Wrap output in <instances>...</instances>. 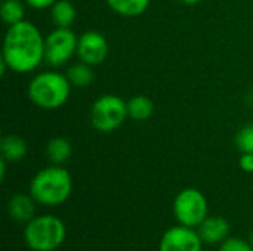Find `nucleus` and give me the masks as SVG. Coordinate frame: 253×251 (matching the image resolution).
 Here are the masks:
<instances>
[{
  "instance_id": "20",
  "label": "nucleus",
  "mask_w": 253,
  "mask_h": 251,
  "mask_svg": "<svg viewBox=\"0 0 253 251\" xmlns=\"http://www.w3.org/2000/svg\"><path fill=\"white\" fill-rule=\"evenodd\" d=\"M219 251H253V246L242 238H227L221 243Z\"/></svg>"
},
{
  "instance_id": "16",
  "label": "nucleus",
  "mask_w": 253,
  "mask_h": 251,
  "mask_svg": "<svg viewBox=\"0 0 253 251\" xmlns=\"http://www.w3.org/2000/svg\"><path fill=\"white\" fill-rule=\"evenodd\" d=\"M46 154L49 157V160L56 164V166H62L65 164L70 157H71V143L68 139L65 138H53L47 142L46 146Z\"/></svg>"
},
{
  "instance_id": "18",
  "label": "nucleus",
  "mask_w": 253,
  "mask_h": 251,
  "mask_svg": "<svg viewBox=\"0 0 253 251\" xmlns=\"http://www.w3.org/2000/svg\"><path fill=\"white\" fill-rule=\"evenodd\" d=\"M0 15L6 25H15L25 19V7L21 0H4L0 7Z\"/></svg>"
},
{
  "instance_id": "4",
  "label": "nucleus",
  "mask_w": 253,
  "mask_h": 251,
  "mask_svg": "<svg viewBox=\"0 0 253 251\" xmlns=\"http://www.w3.org/2000/svg\"><path fill=\"white\" fill-rule=\"evenodd\" d=\"M67 237L64 222L53 215L36 216L25 223L24 240L33 251H55Z\"/></svg>"
},
{
  "instance_id": "12",
  "label": "nucleus",
  "mask_w": 253,
  "mask_h": 251,
  "mask_svg": "<svg viewBox=\"0 0 253 251\" xmlns=\"http://www.w3.org/2000/svg\"><path fill=\"white\" fill-rule=\"evenodd\" d=\"M0 152L7 163H18L27 155V143L21 136L7 135L0 142Z\"/></svg>"
},
{
  "instance_id": "10",
  "label": "nucleus",
  "mask_w": 253,
  "mask_h": 251,
  "mask_svg": "<svg viewBox=\"0 0 253 251\" xmlns=\"http://www.w3.org/2000/svg\"><path fill=\"white\" fill-rule=\"evenodd\" d=\"M230 223L221 216H208L197 228V232L205 244H221L230 235Z\"/></svg>"
},
{
  "instance_id": "13",
  "label": "nucleus",
  "mask_w": 253,
  "mask_h": 251,
  "mask_svg": "<svg viewBox=\"0 0 253 251\" xmlns=\"http://www.w3.org/2000/svg\"><path fill=\"white\" fill-rule=\"evenodd\" d=\"M50 16L56 27L71 28V25L76 21L77 12L70 0H56L55 4L50 7Z\"/></svg>"
},
{
  "instance_id": "23",
  "label": "nucleus",
  "mask_w": 253,
  "mask_h": 251,
  "mask_svg": "<svg viewBox=\"0 0 253 251\" xmlns=\"http://www.w3.org/2000/svg\"><path fill=\"white\" fill-rule=\"evenodd\" d=\"M179 1L184 3V4H187V6H194V4L200 3L202 0H179Z\"/></svg>"
},
{
  "instance_id": "17",
  "label": "nucleus",
  "mask_w": 253,
  "mask_h": 251,
  "mask_svg": "<svg viewBox=\"0 0 253 251\" xmlns=\"http://www.w3.org/2000/svg\"><path fill=\"white\" fill-rule=\"evenodd\" d=\"M67 78L71 83L73 87H87L95 78V74L92 71V65L80 61L77 64H73L67 70Z\"/></svg>"
},
{
  "instance_id": "19",
  "label": "nucleus",
  "mask_w": 253,
  "mask_h": 251,
  "mask_svg": "<svg viewBox=\"0 0 253 251\" xmlns=\"http://www.w3.org/2000/svg\"><path fill=\"white\" fill-rule=\"evenodd\" d=\"M236 145L242 151V154H245V152L253 154V123H249V124L243 126L237 132V135H236Z\"/></svg>"
},
{
  "instance_id": "15",
  "label": "nucleus",
  "mask_w": 253,
  "mask_h": 251,
  "mask_svg": "<svg viewBox=\"0 0 253 251\" xmlns=\"http://www.w3.org/2000/svg\"><path fill=\"white\" fill-rule=\"evenodd\" d=\"M154 112V102L144 95H136L127 101V114L135 121H145Z\"/></svg>"
},
{
  "instance_id": "9",
  "label": "nucleus",
  "mask_w": 253,
  "mask_h": 251,
  "mask_svg": "<svg viewBox=\"0 0 253 251\" xmlns=\"http://www.w3.org/2000/svg\"><path fill=\"white\" fill-rule=\"evenodd\" d=\"M110 52L108 41L104 34L99 31H86L82 36H79V43H77V56L80 61L95 67L101 65Z\"/></svg>"
},
{
  "instance_id": "7",
  "label": "nucleus",
  "mask_w": 253,
  "mask_h": 251,
  "mask_svg": "<svg viewBox=\"0 0 253 251\" xmlns=\"http://www.w3.org/2000/svg\"><path fill=\"white\" fill-rule=\"evenodd\" d=\"M79 36L71 28L56 27L44 37V61L50 67L65 65L77 55Z\"/></svg>"
},
{
  "instance_id": "22",
  "label": "nucleus",
  "mask_w": 253,
  "mask_h": 251,
  "mask_svg": "<svg viewBox=\"0 0 253 251\" xmlns=\"http://www.w3.org/2000/svg\"><path fill=\"white\" fill-rule=\"evenodd\" d=\"M55 1H56V0H25V3H27L30 7L39 9V10L52 7V6L55 4Z\"/></svg>"
},
{
  "instance_id": "11",
  "label": "nucleus",
  "mask_w": 253,
  "mask_h": 251,
  "mask_svg": "<svg viewBox=\"0 0 253 251\" xmlns=\"http://www.w3.org/2000/svg\"><path fill=\"white\" fill-rule=\"evenodd\" d=\"M9 216L18 223H28L36 217V200L31 195L16 194L7 203Z\"/></svg>"
},
{
  "instance_id": "1",
  "label": "nucleus",
  "mask_w": 253,
  "mask_h": 251,
  "mask_svg": "<svg viewBox=\"0 0 253 251\" xmlns=\"http://www.w3.org/2000/svg\"><path fill=\"white\" fill-rule=\"evenodd\" d=\"M1 61L13 72H31L44 61V37L30 21L9 25L3 41Z\"/></svg>"
},
{
  "instance_id": "6",
  "label": "nucleus",
  "mask_w": 253,
  "mask_h": 251,
  "mask_svg": "<svg viewBox=\"0 0 253 251\" xmlns=\"http://www.w3.org/2000/svg\"><path fill=\"white\" fill-rule=\"evenodd\" d=\"M208 200L196 188L182 189L173 201V215L179 225L199 228L208 217Z\"/></svg>"
},
{
  "instance_id": "21",
  "label": "nucleus",
  "mask_w": 253,
  "mask_h": 251,
  "mask_svg": "<svg viewBox=\"0 0 253 251\" xmlns=\"http://www.w3.org/2000/svg\"><path fill=\"white\" fill-rule=\"evenodd\" d=\"M239 166L243 172L246 173H253V154L251 152H245L242 154L240 160H239Z\"/></svg>"
},
{
  "instance_id": "24",
  "label": "nucleus",
  "mask_w": 253,
  "mask_h": 251,
  "mask_svg": "<svg viewBox=\"0 0 253 251\" xmlns=\"http://www.w3.org/2000/svg\"><path fill=\"white\" fill-rule=\"evenodd\" d=\"M251 243H252V246H253V231H252V234H251Z\"/></svg>"
},
{
  "instance_id": "2",
  "label": "nucleus",
  "mask_w": 253,
  "mask_h": 251,
  "mask_svg": "<svg viewBox=\"0 0 253 251\" xmlns=\"http://www.w3.org/2000/svg\"><path fill=\"white\" fill-rule=\"evenodd\" d=\"M73 192V179L62 166H50L40 170L30 183V195L42 206H59Z\"/></svg>"
},
{
  "instance_id": "5",
  "label": "nucleus",
  "mask_w": 253,
  "mask_h": 251,
  "mask_svg": "<svg viewBox=\"0 0 253 251\" xmlns=\"http://www.w3.org/2000/svg\"><path fill=\"white\" fill-rule=\"evenodd\" d=\"M127 117V102L111 93L99 96L90 108V123L101 133L117 130Z\"/></svg>"
},
{
  "instance_id": "8",
  "label": "nucleus",
  "mask_w": 253,
  "mask_h": 251,
  "mask_svg": "<svg viewBox=\"0 0 253 251\" xmlns=\"http://www.w3.org/2000/svg\"><path fill=\"white\" fill-rule=\"evenodd\" d=\"M159 251H203V240L194 228L172 226L163 234Z\"/></svg>"
},
{
  "instance_id": "14",
  "label": "nucleus",
  "mask_w": 253,
  "mask_h": 251,
  "mask_svg": "<svg viewBox=\"0 0 253 251\" xmlns=\"http://www.w3.org/2000/svg\"><path fill=\"white\" fill-rule=\"evenodd\" d=\"M105 1L116 13L126 18L139 16L150 6V0H105Z\"/></svg>"
},
{
  "instance_id": "3",
  "label": "nucleus",
  "mask_w": 253,
  "mask_h": 251,
  "mask_svg": "<svg viewBox=\"0 0 253 251\" xmlns=\"http://www.w3.org/2000/svg\"><path fill=\"white\" fill-rule=\"evenodd\" d=\"M71 87L65 74L46 71L31 78L28 84V98L36 107L53 111L67 104Z\"/></svg>"
}]
</instances>
